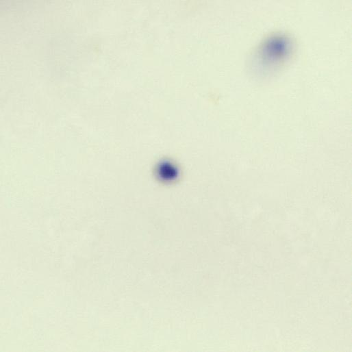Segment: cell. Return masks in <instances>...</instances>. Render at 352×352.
I'll list each match as a JSON object with an SVG mask.
<instances>
[{
	"instance_id": "obj_1",
	"label": "cell",
	"mask_w": 352,
	"mask_h": 352,
	"mask_svg": "<svg viewBox=\"0 0 352 352\" xmlns=\"http://www.w3.org/2000/svg\"><path fill=\"white\" fill-rule=\"evenodd\" d=\"M293 42L285 34H275L266 38L255 51L253 67L255 73L266 77L276 72L292 54Z\"/></svg>"
}]
</instances>
